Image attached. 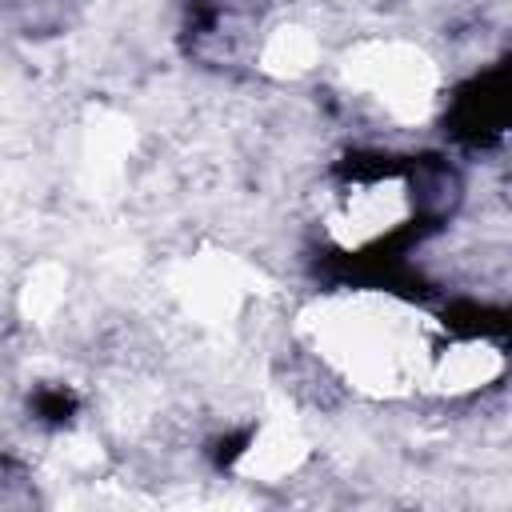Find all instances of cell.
Returning a JSON list of instances; mask_svg holds the SVG:
<instances>
[{"instance_id": "obj_1", "label": "cell", "mask_w": 512, "mask_h": 512, "mask_svg": "<svg viewBox=\"0 0 512 512\" xmlns=\"http://www.w3.org/2000/svg\"><path fill=\"white\" fill-rule=\"evenodd\" d=\"M504 128V68H492L488 76H476L452 108V132L460 140L484 144Z\"/></svg>"}]
</instances>
